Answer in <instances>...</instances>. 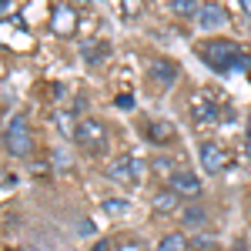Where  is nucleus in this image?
<instances>
[{"mask_svg":"<svg viewBox=\"0 0 251 251\" xmlns=\"http://www.w3.org/2000/svg\"><path fill=\"white\" fill-rule=\"evenodd\" d=\"M141 131H144V141L157 144V148H164V144L174 141V124H168V121H148Z\"/></svg>","mask_w":251,"mask_h":251,"instance_id":"1a4fd4ad","label":"nucleus"},{"mask_svg":"<svg viewBox=\"0 0 251 251\" xmlns=\"http://www.w3.org/2000/svg\"><path fill=\"white\" fill-rule=\"evenodd\" d=\"M77 144L87 151V154H104L107 151V124L97 121V117H84L77 121Z\"/></svg>","mask_w":251,"mask_h":251,"instance_id":"7ed1b4c3","label":"nucleus"},{"mask_svg":"<svg viewBox=\"0 0 251 251\" xmlns=\"http://www.w3.org/2000/svg\"><path fill=\"white\" fill-rule=\"evenodd\" d=\"M80 54H84V64H100V60L111 54V44H84Z\"/></svg>","mask_w":251,"mask_h":251,"instance_id":"4468645a","label":"nucleus"},{"mask_svg":"<svg viewBox=\"0 0 251 251\" xmlns=\"http://www.w3.org/2000/svg\"><path fill=\"white\" fill-rule=\"evenodd\" d=\"M57 124H60V131H64V134H77V124H74V117H71V114H64V111H60Z\"/></svg>","mask_w":251,"mask_h":251,"instance_id":"6ab92c4d","label":"nucleus"},{"mask_svg":"<svg viewBox=\"0 0 251 251\" xmlns=\"http://www.w3.org/2000/svg\"><path fill=\"white\" fill-rule=\"evenodd\" d=\"M238 7H241V10H245V14L251 17V0H238Z\"/></svg>","mask_w":251,"mask_h":251,"instance_id":"b1692460","label":"nucleus"},{"mask_svg":"<svg viewBox=\"0 0 251 251\" xmlns=\"http://www.w3.org/2000/svg\"><path fill=\"white\" fill-rule=\"evenodd\" d=\"M131 104H134V100H131V94L117 97V107H124V111H131Z\"/></svg>","mask_w":251,"mask_h":251,"instance_id":"aec40b11","label":"nucleus"},{"mask_svg":"<svg viewBox=\"0 0 251 251\" xmlns=\"http://www.w3.org/2000/svg\"><path fill=\"white\" fill-rule=\"evenodd\" d=\"M198 57L204 60V64H211L214 71H238V67H245L248 64V54L238 47V44H231V40H204V44H198Z\"/></svg>","mask_w":251,"mask_h":251,"instance_id":"f257e3e1","label":"nucleus"},{"mask_svg":"<svg viewBox=\"0 0 251 251\" xmlns=\"http://www.w3.org/2000/svg\"><path fill=\"white\" fill-rule=\"evenodd\" d=\"M117 10H121V17L134 20V17H141V10H144V0H117Z\"/></svg>","mask_w":251,"mask_h":251,"instance_id":"a211bd4d","label":"nucleus"},{"mask_svg":"<svg viewBox=\"0 0 251 251\" xmlns=\"http://www.w3.org/2000/svg\"><path fill=\"white\" fill-rule=\"evenodd\" d=\"M198 24L208 27V30H214V27H228V14H225L221 3L208 0V3H201V10H198Z\"/></svg>","mask_w":251,"mask_h":251,"instance_id":"9d476101","label":"nucleus"},{"mask_svg":"<svg viewBox=\"0 0 251 251\" xmlns=\"http://www.w3.org/2000/svg\"><path fill=\"white\" fill-rule=\"evenodd\" d=\"M104 174H107L114 184H127V188H134V184H141L144 164H141L134 154H121V157H114V161L104 168Z\"/></svg>","mask_w":251,"mask_h":251,"instance_id":"20e7f679","label":"nucleus"},{"mask_svg":"<svg viewBox=\"0 0 251 251\" xmlns=\"http://www.w3.org/2000/svg\"><path fill=\"white\" fill-rule=\"evenodd\" d=\"M91 251H114V245H111V241H97Z\"/></svg>","mask_w":251,"mask_h":251,"instance_id":"412c9836","label":"nucleus"},{"mask_svg":"<svg viewBox=\"0 0 251 251\" xmlns=\"http://www.w3.org/2000/svg\"><path fill=\"white\" fill-rule=\"evenodd\" d=\"M181 221H184V225H194V228H198V225H208V211L198 208V204H191V208H184Z\"/></svg>","mask_w":251,"mask_h":251,"instance_id":"f3484780","label":"nucleus"},{"mask_svg":"<svg viewBox=\"0 0 251 251\" xmlns=\"http://www.w3.org/2000/svg\"><path fill=\"white\" fill-rule=\"evenodd\" d=\"M168 7H171L174 17H198L201 0H168Z\"/></svg>","mask_w":251,"mask_h":251,"instance_id":"ddd939ff","label":"nucleus"},{"mask_svg":"<svg viewBox=\"0 0 251 251\" xmlns=\"http://www.w3.org/2000/svg\"><path fill=\"white\" fill-rule=\"evenodd\" d=\"M245 157H248V164H251V134L245 137Z\"/></svg>","mask_w":251,"mask_h":251,"instance_id":"5701e85b","label":"nucleus"},{"mask_svg":"<svg viewBox=\"0 0 251 251\" xmlns=\"http://www.w3.org/2000/svg\"><path fill=\"white\" fill-rule=\"evenodd\" d=\"M3 251H17V248H3Z\"/></svg>","mask_w":251,"mask_h":251,"instance_id":"393cba45","label":"nucleus"},{"mask_svg":"<svg viewBox=\"0 0 251 251\" xmlns=\"http://www.w3.org/2000/svg\"><path fill=\"white\" fill-rule=\"evenodd\" d=\"M191 117L198 121V124H214V121L221 117V111L214 107L208 97H194V104H191Z\"/></svg>","mask_w":251,"mask_h":251,"instance_id":"f8f14e48","label":"nucleus"},{"mask_svg":"<svg viewBox=\"0 0 251 251\" xmlns=\"http://www.w3.org/2000/svg\"><path fill=\"white\" fill-rule=\"evenodd\" d=\"M248 134H251V121H248Z\"/></svg>","mask_w":251,"mask_h":251,"instance_id":"a878e982","label":"nucleus"},{"mask_svg":"<svg viewBox=\"0 0 251 251\" xmlns=\"http://www.w3.org/2000/svg\"><path fill=\"white\" fill-rule=\"evenodd\" d=\"M168 188H171L174 194H181L184 201H194V198H201V177L194 171H174L171 177H168Z\"/></svg>","mask_w":251,"mask_h":251,"instance_id":"0eeeda50","label":"nucleus"},{"mask_svg":"<svg viewBox=\"0 0 251 251\" xmlns=\"http://www.w3.org/2000/svg\"><path fill=\"white\" fill-rule=\"evenodd\" d=\"M148 80H154V87H171L177 80V64L168 57H151L148 60Z\"/></svg>","mask_w":251,"mask_h":251,"instance_id":"6e6552de","label":"nucleus"},{"mask_svg":"<svg viewBox=\"0 0 251 251\" xmlns=\"http://www.w3.org/2000/svg\"><path fill=\"white\" fill-rule=\"evenodd\" d=\"M77 27H80L77 10L71 3H54V10H50V34L54 37H74Z\"/></svg>","mask_w":251,"mask_h":251,"instance_id":"423d86ee","label":"nucleus"},{"mask_svg":"<svg viewBox=\"0 0 251 251\" xmlns=\"http://www.w3.org/2000/svg\"><path fill=\"white\" fill-rule=\"evenodd\" d=\"M208 251H214V248H208Z\"/></svg>","mask_w":251,"mask_h":251,"instance_id":"bb28decb","label":"nucleus"},{"mask_svg":"<svg viewBox=\"0 0 251 251\" xmlns=\"http://www.w3.org/2000/svg\"><path fill=\"white\" fill-rule=\"evenodd\" d=\"M184 248H188V241H184L181 231H171V234H164V238L157 241V251H184Z\"/></svg>","mask_w":251,"mask_h":251,"instance_id":"2eb2a0df","label":"nucleus"},{"mask_svg":"<svg viewBox=\"0 0 251 251\" xmlns=\"http://www.w3.org/2000/svg\"><path fill=\"white\" fill-rule=\"evenodd\" d=\"M181 194H174L171 188H161V191L151 198V208H154V214H174L177 208H181Z\"/></svg>","mask_w":251,"mask_h":251,"instance_id":"9b49d317","label":"nucleus"},{"mask_svg":"<svg viewBox=\"0 0 251 251\" xmlns=\"http://www.w3.org/2000/svg\"><path fill=\"white\" fill-rule=\"evenodd\" d=\"M100 211L107 214V218H121V214L131 211V201H124V198H111V201L100 204Z\"/></svg>","mask_w":251,"mask_h":251,"instance_id":"dca6fc26","label":"nucleus"},{"mask_svg":"<svg viewBox=\"0 0 251 251\" xmlns=\"http://www.w3.org/2000/svg\"><path fill=\"white\" fill-rule=\"evenodd\" d=\"M3 151L10 157H30L34 154V131L24 117H10L3 124Z\"/></svg>","mask_w":251,"mask_h":251,"instance_id":"f03ea898","label":"nucleus"},{"mask_svg":"<svg viewBox=\"0 0 251 251\" xmlns=\"http://www.w3.org/2000/svg\"><path fill=\"white\" fill-rule=\"evenodd\" d=\"M14 184H17V177H10V174H3V191H10Z\"/></svg>","mask_w":251,"mask_h":251,"instance_id":"4be33fe9","label":"nucleus"},{"mask_svg":"<svg viewBox=\"0 0 251 251\" xmlns=\"http://www.w3.org/2000/svg\"><path fill=\"white\" fill-rule=\"evenodd\" d=\"M198 161H201V171L204 174H221V171H228L231 154H228V148H221L218 141H201V144H198Z\"/></svg>","mask_w":251,"mask_h":251,"instance_id":"39448f33","label":"nucleus"}]
</instances>
